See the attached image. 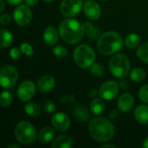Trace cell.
Wrapping results in <instances>:
<instances>
[{
    "mask_svg": "<svg viewBox=\"0 0 148 148\" xmlns=\"http://www.w3.org/2000/svg\"><path fill=\"white\" fill-rule=\"evenodd\" d=\"M88 133L97 142L105 143L113 139L115 134L114 126L107 118L96 117L88 124Z\"/></svg>",
    "mask_w": 148,
    "mask_h": 148,
    "instance_id": "obj_1",
    "label": "cell"
},
{
    "mask_svg": "<svg viewBox=\"0 0 148 148\" xmlns=\"http://www.w3.org/2000/svg\"><path fill=\"white\" fill-rule=\"evenodd\" d=\"M58 30L61 38L69 44L79 42L85 35L83 25H82L79 21L71 17L62 20L59 25Z\"/></svg>",
    "mask_w": 148,
    "mask_h": 148,
    "instance_id": "obj_2",
    "label": "cell"
},
{
    "mask_svg": "<svg viewBox=\"0 0 148 148\" xmlns=\"http://www.w3.org/2000/svg\"><path fill=\"white\" fill-rule=\"evenodd\" d=\"M124 45L122 36L115 31H108L102 34L97 42L98 51L105 56H109L120 51Z\"/></svg>",
    "mask_w": 148,
    "mask_h": 148,
    "instance_id": "obj_3",
    "label": "cell"
},
{
    "mask_svg": "<svg viewBox=\"0 0 148 148\" xmlns=\"http://www.w3.org/2000/svg\"><path fill=\"white\" fill-rule=\"evenodd\" d=\"M110 73L116 78H126L130 72V62L124 54L114 55L108 62Z\"/></svg>",
    "mask_w": 148,
    "mask_h": 148,
    "instance_id": "obj_4",
    "label": "cell"
},
{
    "mask_svg": "<svg viewBox=\"0 0 148 148\" xmlns=\"http://www.w3.org/2000/svg\"><path fill=\"white\" fill-rule=\"evenodd\" d=\"M16 140L23 145H29L36 139V131L34 126L28 121H19L14 129Z\"/></svg>",
    "mask_w": 148,
    "mask_h": 148,
    "instance_id": "obj_5",
    "label": "cell"
},
{
    "mask_svg": "<svg viewBox=\"0 0 148 148\" xmlns=\"http://www.w3.org/2000/svg\"><path fill=\"white\" fill-rule=\"evenodd\" d=\"M73 57L78 67L81 69H88L95 61V53L90 46L81 44L75 49Z\"/></svg>",
    "mask_w": 148,
    "mask_h": 148,
    "instance_id": "obj_6",
    "label": "cell"
},
{
    "mask_svg": "<svg viewBox=\"0 0 148 148\" xmlns=\"http://www.w3.org/2000/svg\"><path fill=\"white\" fill-rule=\"evenodd\" d=\"M18 72L11 65H4L0 70V84L4 88H12L17 82Z\"/></svg>",
    "mask_w": 148,
    "mask_h": 148,
    "instance_id": "obj_7",
    "label": "cell"
},
{
    "mask_svg": "<svg viewBox=\"0 0 148 148\" xmlns=\"http://www.w3.org/2000/svg\"><path fill=\"white\" fill-rule=\"evenodd\" d=\"M82 5V0H62L60 11L66 17H74L80 13Z\"/></svg>",
    "mask_w": 148,
    "mask_h": 148,
    "instance_id": "obj_8",
    "label": "cell"
},
{
    "mask_svg": "<svg viewBox=\"0 0 148 148\" xmlns=\"http://www.w3.org/2000/svg\"><path fill=\"white\" fill-rule=\"evenodd\" d=\"M13 17L16 23L19 26H26L28 25L32 19V11L29 9V6L26 5H18L14 12Z\"/></svg>",
    "mask_w": 148,
    "mask_h": 148,
    "instance_id": "obj_9",
    "label": "cell"
},
{
    "mask_svg": "<svg viewBox=\"0 0 148 148\" xmlns=\"http://www.w3.org/2000/svg\"><path fill=\"white\" fill-rule=\"evenodd\" d=\"M16 95L18 99L23 102H28L36 95V86L32 81H24L17 88Z\"/></svg>",
    "mask_w": 148,
    "mask_h": 148,
    "instance_id": "obj_10",
    "label": "cell"
},
{
    "mask_svg": "<svg viewBox=\"0 0 148 148\" xmlns=\"http://www.w3.org/2000/svg\"><path fill=\"white\" fill-rule=\"evenodd\" d=\"M119 90V83L114 81H108L102 83L100 87L99 95L102 99L106 101H111L118 95Z\"/></svg>",
    "mask_w": 148,
    "mask_h": 148,
    "instance_id": "obj_11",
    "label": "cell"
},
{
    "mask_svg": "<svg viewBox=\"0 0 148 148\" xmlns=\"http://www.w3.org/2000/svg\"><path fill=\"white\" fill-rule=\"evenodd\" d=\"M51 124L56 130L59 132H65L69 129L71 121L68 114H66L65 113L59 112L52 116Z\"/></svg>",
    "mask_w": 148,
    "mask_h": 148,
    "instance_id": "obj_12",
    "label": "cell"
},
{
    "mask_svg": "<svg viewBox=\"0 0 148 148\" xmlns=\"http://www.w3.org/2000/svg\"><path fill=\"white\" fill-rule=\"evenodd\" d=\"M83 11L85 16L92 20H98L101 15V10L100 5L95 0H88L83 5Z\"/></svg>",
    "mask_w": 148,
    "mask_h": 148,
    "instance_id": "obj_13",
    "label": "cell"
},
{
    "mask_svg": "<svg viewBox=\"0 0 148 148\" xmlns=\"http://www.w3.org/2000/svg\"><path fill=\"white\" fill-rule=\"evenodd\" d=\"M56 85V80L52 75H46L41 76L36 82L37 88L42 93H47L54 88Z\"/></svg>",
    "mask_w": 148,
    "mask_h": 148,
    "instance_id": "obj_14",
    "label": "cell"
},
{
    "mask_svg": "<svg viewBox=\"0 0 148 148\" xmlns=\"http://www.w3.org/2000/svg\"><path fill=\"white\" fill-rule=\"evenodd\" d=\"M134 105V98L129 93H123L118 100V108L123 113L129 112Z\"/></svg>",
    "mask_w": 148,
    "mask_h": 148,
    "instance_id": "obj_15",
    "label": "cell"
},
{
    "mask_svg": "<svg viewBox=\"0 0 148 148\" xmlns=\"http://www.w3.org/2000/svg\"><path fill=\"white\" fill-rule=\"evenodd\" d=\"M59 30H57L55 27L53 26H49L47 27L42 34L43 40L45 43L49 46H54L59 39Z\"/></svg>",
    "mask_w": 148,
    "mask_h": 148,
    "instance_id": "obj_16",
    "label": "cell"
},
{
    "mask_svg": "<svg viewBox=\"0 0 148 148\" xmlns=\"http://www.w3.org/2000/svg\"><path fill=\"white\" fill-rule=\"evenodd\" d=\"M134 115L135 120L143 125H148V106L147 105H140L138 106L134 112Z\"/></svg>",
    "mask_w": 148,
    "mask_h": 148,
    "instance_id": "obj_17",
    "label": "cell"
},
{
    "mask_svg": "<svg viewBox=\"0 0 148 148\" xmlns=\"http://www.w3.org/2000/svg\"><path fill=\"white\" fill-rule=\"evenodd\" d=\"M73 116L80 122H85L89 120V111L82 105H75L73 109Z\"/></svg>",
    "mask_w": 148,
    "mask_h": 148,
    "instance_id": "obj_18",
    "label": "cell"
},
{
    "mask_svg": "<svg viewBox=\"0 0 148 148\" xmlns=\"http://www.w3.org/2000/svg\"><path fill=\"white\" fill-rule=\"evenodd\" d=\"M51 147L53 148H71L73 147V139L68 135H61L53 140Z\"/></svg>",
    "mask_w": 148,
    "mask_h": 148,
    "instance_id": "obj_19",
    "label": "cell"
},
{
    "mask_svg": "<svg viewBox=\"0 0 148 148\" xmlns=\"http://www.w3.org/2000/svg\"><path fill=\"white\" fill-rule=\"evenodd\" d=\"M37 138L39 142L41 143H49L50 141H53L55 138V131L52 127H44L40 130Z\"/></svg>",
    "mask_w": 148,
    "mask_h": 148,
    "instance_id": "obj_20",
    "label": "cell"
},
{
    "mask_svg": "<svg viewBox=\"0 0 148 148\" xmlns=\"http://www.w3.org/2000/svg\"><path fill=\"white\" fill-rule=\"evenodd\" d=\"M90 111L95 115H101L104 113L106 108V104L104 101L100 98H95L90 102Z\"/></svg>",
    "mask_w": 148,
    "mask_h": 148,
    "instance_id": "obj_21",
    "label": "cell"
},
{
    "mask_svg": "<svg viewBox=\"0 0 148 148\" xmlns=\"http://www.w3.org/2000/svg\"><path fill=\"white\" fill-rule=\"evenodd\" d=\"M83 29L85 35H87L89 39H95L100 36V29L89 22H86L83 24Z\"/></svg>",
    "mask_w": 148,
    "mask_h": 148,
    "instance_id": "obj_22",
    "label": "cell"
},
{
    "mask_svg": "<svg viewBox=\"0 0 148 148\" xmlns=\"http://www.w3.org/2000/svg\"><path fill=\"white\" fill-rule=\"evenodd\" d=\"M42 108L40 105L35 102H28L24 107L25 113L31 117L40 116L42 114Z\"/></svg>",
    "mask_w": 148,
    "mask_h": 148,
    "instance_id": "obj_23",
    "label": "cell"
},
{
    "mask_svg": "<svg viewBox=\"0 0 148 148\" xmlns=\"http://www.w3.org/2000/svg\"><path fill=\"white\" fill-rule=\"evenodd\" d=\"M140 42H141V38L136 33H131L127 35L125 39V45L130 49H134L139 47L140 45Z\"/></svg>",
    "mask_w": 148,
    "mask_h": 148,
    "instance_id": "obj_24",
    "label": "cell"
},
{
    "mask_svg": "<svg viewBox=\"0 0 148 148\" xmlns=\"http://www.w3.org/2000/svg\"><path fill=\"white\" fill-rule=\"evenodd\" d=\"M129 76H130V79L133 82L139 83V82H143L146 79L147 74H146V71L143 69H141V68H135V69H134L130 72Z\"/></svg>",
    "mask_w": 148,
    "mask_h": 148,
    "instance_id": "obj_25",
    "label": "cell"
},
{
    "mask_svg": "<svg viewBox=\"0 0 148 148\" xmlns=\"http://www.w3.org/2000/svg\"><path fill=\"white\" fill-rule=\"evenodd\" d=\"M13 42V36L12 34L5 29H1V47L2 48H8L10 47Z\"/></svg>",
    "mask_w": 148,
    "mask_h": 148,
    "instance_id": "obj_26",
    "label": "cell"
},
{
    "mask_svg": "<svg viewBox=\"0 0 148 148\" xmlns=\"http://www.w3.org/2000/svg\"><path fill=\"white\" fill-rule=\"evenodd\" d=\"M136 55L141 61L148 63V42L139 46Z\"/></svg>",
    "mask_w": 148,
    "mask_h": 148,
    "instance_id": "obj_27",
    "label": "cell"
},
{
    "mask_svg": "<svg viewBox=\"0 0 148 148\" xmlns=\"http://www.w3.org/2000/svg\"><path fill=\"white\" fill-rule=\"evenodd\" d=\"M90 72L95 77H101L105 75V68L101 63L94 62V64L90 67Z\"/></svg>",
    "mask_w": 148,
    "mask_h": 148,
    "instance_id": "obj_28",
    "label": "cell"
},
{
    "mask_svg": "<svg viewBox=\"0 0 148 148\" xmlns=\"http://www.w3.org/2000/svg\"><path fill=\"white\" fill-rule=\"evenodd\" d=\"M12 101H13L12 95L8 91H3L1 94V100H0L1 106L4 108H8L11 105Z\"/></svg>",
    "mask_w": 148,
    "mask_h": 148,
    "instance_id": "obj_29",
    "label": "cell"
},
{
    "mask_svg": "<svg viewBox=\"0 0 148 148\" xmlns=\"http://www.w3.org/2000/svg\"><path fill=\"white\" fill-rule=\"evenodd\" d=\"M52 52L56 56H57L59 58H63V57L67 56V55H68V49H66V47H64L62 45L55 46L52 49Z\"/></svg>",
    "mask_w": 148,
    "mask_h": 148,
    "instance_id": "obj_30",
    "label": "cell"
},
{
    "mask_svg": "<svg viewBox=\"0 0 148 148\" xmlns=\"http://www.w3.org/2000/svg\"><path fill=\"white\" fill-rule=\"evenodd\" d=\"M42 108L48 114H52V113H54L56 111V105L50 100H45V101H43L42 103Z\"/></svg>",
    "mask_w": 148,
    "mask_h": 148,
    "instance_id": "obj_31",
    "label": "cell"
},
{
    "mask_svg": "<svg viewBox=\"0 0 148 148\" xmlns=\"http://www.w3.org/2000/svg\"><path fill=\"white\" fill-rule=\"evenodd\" d=\"M20 49H21V52L27 56H31L34 54L33 47L28 42H23L20 46Z\"/></svg>",
    "mask_w": 148,
    "mask_h": 148,
    "instance_id": "obj_32",
    "label": "cell"
},
{
    "mask_svg": "<svg viewBox=\"0 0 148 148\" xmlns=\"http://www.w3.org/2000/svg\"><path fill=\"white\" fill-rule=\"evenodd\" d=\"M138 96L141 101L148 103V84H146L140 88V89L139 90Z\"/></svg>",
    "mask_w": 148,
    "mask_h": 148,
    "instance_id": "obj_33",
    "label": "cell"
},
{
    "mask_svg": "<svg viewBox=\"0 0 148 148\" xmlns=\"http://www.w3.org/2000/svg\"><path fill=\"white\" fill-rule=\"evenodd\" d=\"M11 21V16L7 14V13H4V14H2L1 16H0V23L1 25L4 26V25H7L10 23Z\"/></svg>",
    "mask_w": 148,
    "mask_h": 148,
    "instance_id": "obj_34",
    "label": "cell"
},
{
    "mask_svg": "<svg viewBox=\"0 0 148 148\" xmlns=\"http://www.w3.org/2000/svg\"><path fill=\"white\" fill-rule=\"evenodd\" d=\"M20 51L17 48H12L10 51V56L12 60H17L20 57Z\"/></svg>",
    "mask_w": 148,
    "mask_h": 148,
    "instance_id": "obj_35",
    "label": "cell"
},
{
    "mask_svg": "<svg viewBox=\"0 0 148 148\" xmlns=\"http://www.w3.org/2000/svg\"><path fill=\"white\" fill-rule=\"evenodd\" d=\"M61 102H63V103H75V97L74 95H69V96H63L61 98Z\"/></svg>",
    "mask_w": 148,
    "mask_h": 148,
    "instance_id": "obj_36",
    "label": "cell"
},
{
    "mask_svg": "<svg viewBox=\"0 0 148 148\" xmlns=\"http://www.w3.org/2000/svg\"><path fill=\"white\" fill-rule=\"evenodd\" d=\"M119 86H120V88L121 89H126V88H128L129 83H128V82H127V80L126 78H121L120 80V82H119Z\"/></svg>",
    "mask_w": 148,
    "mask_h": 148,
    "instance_id": "obj_37",
    "label": "cell"
},
{
    "mask_svg": "<svg viewBox=\"0 0 148 148\" xmlns=\"http://www.w3.org/2000/svg\"><path fill=\"white\" fill-rule=\"evenodd\" d=\"M119 116V111L117 109H113L109 113V117L111 119H116Z\"/></svg>",
    "mask_w": 148,
    "mask_h": 148,
    "instance_id": "obj_38",
    "label": "cell"
},
{
    "mask_svg": "<svg viewBox=\"0 0 148 148\" xmlns=\"http://www.w3.org/2000/svg\"><path fill=\"white\" fill-rule=\"evenodd\" d=\"M25 3L29 6V7H32V6H35L37 4V3L39 2V0H24Z\"/></svg>",
    "mask_w": 148,
    "mask_h": 148,
    "instance_id": "obj_39",
    "label": "cell"
},
{
    "mask_svg": "<svg viewBox=\"0 0 148 148\" xmlns=\"http://www.w3.org/2000/svg\"><path fill=\"white\" fill-rule=\"evenodd\" d=\"M5 1L11 5H19L23 3V0H5Z\"/></svg>",
    "mask_w": 148,
    "mask_h": 148,
    "instance_id": "obj_40",
    "label": "cell"
},
{
    "mask_svg": "<svg viewBox=\"0 0 148 148\" xmlns=\"http://www.w3.org/2000/svg\"><path fill=\"white\" fill-rule=\"evenodd\" d=\"M98 94H99V91H97L95 88H91V89L88 91V96L93 97V98H95Z\"/></svg>",
    "mask_w": 148,
    "mask_h": 148,
    "instance_id": "obj_41",
    "label": "cell"
},
{
    "mask_svg": "<svg viewBox=\"0 0 148 148\" xmlns=\"http://www.w3.org/2000/svg\"><path fill=\"white\" fill-rule=\"evenodd\" d=\"M107 147H112V148H116L117 147L115 145H113V144H104L102 145L101 148H107Z\"/></svg>",
    "mask_w": 148,
    "mask_h": 148,
    "instance_id": "obj_42",
    "label": "cell"
},
{
    "mask_svg": "<svg viewBox=\"0 0 148 148\" xmlns=\"http://www.w3.org/2000/svg\"><path fill=\"white\" fill-rule=\"evenodd\" d=\"M142 147L144 148H148V137H147V138L143 140Z\"/></svg>",
    "mask_w": 148,
    "mask_h": 148,
    "instance_id": "obj_43",
    "label": "cell"
},
{
    "mask_svg": "<svg viewBox=\"0 0 148 148\" xmlns=\"http://www.w3.org/2000/svg\"><path fill=\"white\" fill-rule=\"evenodd\" d=\"M0 4H1V9H0V11L3 12L4 10V1L3 0H0Z\"/></svg>",
    "mask_w": 148,
    "mask_h": 148,
    "instance_id": "obj_44",
    "label": "cell"
},
{
    "mask_svg": "<svg viewBox=\"0 0 148 148\" xmlns=\"http://www.w3.org/2000/svg\"><path fill=\"white\" fill-rule=\"evenodd\" d=\"M20 147L18 145H16V144H11L10 146H8V148H19Z\"/></svg>",
    "mask_w": 148,
    "mask_h": 148,
    "instance_id": "obj_45",
    "label": "cell"
},
{
    "mask_svg": "<svg viewBox=\"0 0 148 148\" xmlns=\"http://www.w3.org/2000/svg\"><path fill=\"white\" fill-rule=\"evenodd\" d=\"M44 2H46V3H49V2H52L53 0H43Z\"/></svg>",
    "mask_w": 148,
    "mask_h": 148,
    "instance_id": "obj_46",
    "label": "cell"
},
{
    "mask_svg": "<svg viewBox=\"0 0 148 148\" xmlns=\"http://www.w3.org/2000/svg\"><path fill=\"white\" fill-rule=\"evenodd\" d=\"M101 1H103V2H105V1H108V0H101Z\"/></svg>",
    "mask_w": 148,
    "mask_h": 148,
    "instance_id": "obj_47",
    "label": "cell"
}]
</instances>
